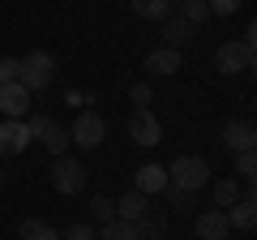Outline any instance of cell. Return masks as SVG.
Wrapping results in <instances>:
<instances>
[{
    "mask_svg": "<svg viewBox=\"0 0 257 240\" xmlns=\"http://www.w3.org/2000/svg\"><path fill=\"white\" fill-rule=\"evenodd\" d=\"M167 185H172V189H184V193H197V189L210 185V163H206L202 155H180V159H172V167H167Z\"/></svg>",
    "mask_w": 257,
    "mask_h": 240,
    "instance_id": "6da1fadb",
    "label": "cell"
},
{
    "mask_svg": "<svg viewBox=\"0 0 257 240\" xmlns=\"http://www.w3.org/2000/svg\"><path fill=\"white\" fill-rule=\"evenodd\" d=\"M18 82L26 86L30 94H39V90H47V86L56 82V60H52V52H26L18 60Z\"/></svg>",
    "mask_w": 257,
    "mask_h": 240,
    "instance_id": "7a4b0ae2",
    "label": "cell"
},
{
    "mask_svg": "<svg viewBox=\"0 0 257 240\" xmlns=\"http://www.w3.org/2000/svg\"><path fill=\"white\" fill-rule=\"evenodd\" d=\"M214 69L227 73V77L248 73V69H253V43H244V39H227V43H219V52H214Z\"/></svg>",
    "mask_w": 257,
    "mask_h": 240,
    "instance_id": "3957f363",
    "label": "cell"
},
{
    "mask_svg": "<svg viewBox=\"0 0 257 240\" xmlns=\"http://www.w3.org/2000/svg\"><path fill=\"white\" fill-rule=\"evenodd\" d=\"M52 189H56V193H64V197L82 193V189H86V163H82V159L60 155V159H56V167H52Z\"/></svg>",
    "mask_w": 257,
    "mask_h": 240,
    "instance_id": "277c9868",
    "label": "cell"
},
{
    "mask_svg": "<svg viewBox=\"0 0 257 240\" xmlns=\"http://www.w3.org/2000/svg\"><path fill=\"white\" fill-rule=\"evenodd\" d=\"M103 138H107V125H103V116H94V111H77L73 129H69V142H77V146L94 150V146H103Z\"/></svg>",
    "mask_w": 257,
    "mask_h": 240,
    "instance_id": "5b68a950",
    "label": "cell"
},
{
    "mask_svg": "<svg viewBox=\"0 0 257 240\" xmlns=\"http://www.w3.org/2000/svg\"><path fill=\"white\" fill-rule=\"evenodd\" d=\"M128 138L138 142V146H159V142H163L159 116L155 111H133V116H128Z\"/></svg>",
    "mask_w": 257,
    "mask_h": 240,
    "instance_id": "8992f818",
    "label": "cell"
},
{
    "mask_svg": "<svg viewBox=\"0 0 257 240\" xmlns=\"http://www.w3.org/2000/svg\"><path fill=\"white\" fill-rule=\"evenodd\" d=\"M193 231H197V240H227L231 236V223H227V210H202L197 214V223H193Z\"/></svg>",
    "mask_w": 257,
    "mask_h": 240,
    "instance_id": "52a82bcc",
    "label": "cell"
},
{
    "mask_svg": "<svg viewBox=\"0 0 257 240\" xmlns=\"http://www.w3.org/2000/svg\"><path fill=\"white\" fill-rule=\"evenodd\" d=\"M0 111L9 120H26L30 111V90L22 82H9V86H0Z\"/></svg>",
    "mask_w": 257,
    "mask_h": 240,
    "instance_id": "ba28073f",
    "label": "cell"
},
{
    "mask_svg": "<svg viewBox=\"0 0 257 240\" xmlns=\"http://www.w3.org/2000/svg\"><path fill=\"white\" fill-rule=\"evenodd\" d=\"M223 146L227 150H253L257 146V129H253V120H231L227 129H223Z\"/></svg>",
    "mask_w": 257,
    "mask_h": 240,
    "instance_id": "9c48e42d",
    "label": "cell"
},
{
    "mask_svg": "<svg viewBox=\"0 0 257 240\" xmlns=\"http://www.w3.org/2000/svg\"><path fill=\"white\" fill-rule=\"evenodd\" d=\"M133 189H138V193H163L167 189V167L163 163H142L138 167V176H133Z\"/></svg>",
    "mask_w": 257,
    "mask_h": 240,
    "instance_id": "30bf717a",
    "label": "cell"
},
{
    "mask_svg": "<svg viewBox=\"0 0 257 240\" xmlns=\"http://www.w3.org/2000/svg\"><path fill=\"white\" fill-rule=\"evenodd\" d=\"M30 146V133L22 120H0V155H22Z\"/></svg>",
    "mask_w": 257,
    "mask_h": 240,
    "instance_id": "8fae6325",
    "label": "cell"
},
{
    "mask_svg": "<svg viewBox=\"0 0 257 240\" xmlns=\"http://www.w3.org/2000/svg\"><path fill=\"white\" fill-rule=\"evenodd\" d=\"M180 52H176V47H155V52L146 56V69L150 73H159V77H172V73H180Z\"/></svg>",
    "mask_w": 257,
    "mask_h": 240,
    "instance_id": "7c38bea8",
    "label": "cell"
},
{
    "mask_svg": "<svg viewBox=\"0 0 257 240\" xmlns=\"http://www.w3.org/2000/svg\"><path fill=\"white\" fill-rule=\"evenodd\" d=\"M189 39H193V26L180 18V13H167L163 18V47H176V52H180Z\"/></svg>",
    "mask_w": 257,
    "mask_h": 240,
    "instance_id": "4fadbf2b",
    "label": "cell"
},
{
    "mask_svg": "<svg viewBox=\"0 0 257 240\" xmlns=\"http://www.w3.org/2000/svg\"><path fill=\"white\" fill-rule=\"evenodd\" d=\"M227 223H231V227H240V231H253V223H257V202H253V193H244L240 202L227 206Z\"/></svg>",
    "mask_w": 257,
    "mask_h": 240,
    "instance_id": "5bb4252c",
    "label": "cell"
},
{
    "mask_svg": "<svg viewBox=\"0 0 257 240\" xmlns=\"http://www.w3.org/2000/svg\"><path fill=\"white\" fill-rule=\"evenodd\" d=\"M146 210H150V202H146V193H138V189H124V197L116 202V219H124V223H138Z\"/></svg>",
    "mask_w": 257,
    "mask_h": 240,
    "instance_id": "9a60e30c",
    "label": "cell"
},
{
    "mask_svg": "<svg viewBox=\"0 0 257 240\" xmlns=\"http://www.w3.org/2000/svg\"><path fill=\"white\" fill-rule=\"evenodd\" d=\"M210 193H214V210H227L231 202H240V180L236 176H223V180H210Z\"/></svg>",
    "mask_w": 257,
    "mask_h": 240,
    "instance_id": "2e32d148",
    "label": "cell"
},
{
    "mask_svg": "<svg viewBox=\"0 0 257 240\" xmlns=\"http://www.w3.org/2000/svg\"><path fill=\"white\" fill-rule=\"evenodd\" d=\"M133 227H138V240H163L167 236V214H150L146 210Z\"/></svg>",
    "mask_w": 257,
    "mask_h": 240,
    "instance_id": "e0dca14e",
    "label": "cell"
},
{
    "mask_svg": "<svg viewBox=\"0 0 257 240\" xmlns=\"http://www.w3.org/2000/svg\"><path fill=\"white\" fill-rule=\"evenodd\" d=\"M39 142H43V146L52 150L56 159H60L64 150H69V129H64V125H56V120H47V129L39 133Z\"/></svg>",
    "mask_w": 257,
    "mask_h": 240,
    "instance_id": "ac0fdd59",
    "label": "cell"
},
{
    "mask_svg": "<svg viewBox=\"0 0 257 240\" xmlns=\"http://www.w3.org/2000/svg\"><path fill=\"white\" fill-rule=\"evenodd\" d=\"M18 236L22 240H60V231H56L52 223H43V219H22Z\"/></svg>",
    "mask_w": 257,
    "mask_h": 240,
    "instance_id": "d6986e66",
    "label": "cell"
},
{
    "mask_svg": "<svg viewBox=\"0 0 257 240\" xmlns=\"http://www.w3.org/2000/svg\"><path fill=\"white\" fill-rule=\"evenodd\" d=\"M94 240H138V227L124 223V219H111V223H103V227L94 231Z\"/></svg>",
    "mask_w": 257,
    "mask_h": 240,
    "instance_id": "ffe728a7",
    "label": "cell"
},
{
    "mask_svg": "<svg viewBox=\"0 0 257 240\" xmlns=\"http://www.w3.org/2000/svg\"><path fill=\"white\" fill-rule=\"evenodd\" d=\"M128 9L138 13V18H150V22H163L167 13H172V5H167V0H128Z\"/></svg>",
    "mask_w": 257,
    "mask_h": 240,
    "instance_id": "44dd1931",
    "label": "cell"
},
{
    "mask_svg": "<svg viewBox=\"0 0 257 240\" xmlns=\"http://www.w3.org/2000/svg\"><path fill=\"white\" fill-rule=\"evenodd\" d=\"M180 18L189 22L193 30H197L206 18H210V5H206V0H184V5H180Z\"/></svg>",
    "mask_w": 257,
    "mask_h": 240,
    "instance_id": "7402d4cb",
    "label": "cell"
},
{
    "mask_svg": "<svg viewBox=\"0 0 257 240\" xmlns=\"http://www.w3.org/2000/svg\"><path fill=\"white\" fill-rule=\"evenodd\" d=\"M90 214H94V223L103 227V223L116 219V202H111V197H103V193H94V197H90Z\"/></svg>",
    "mask_w": 257,
    "mask_h": 240,
    "instance_id": "603a6c76",
    "label": "cell"
},
{
    "mask_svg": "<svg viewBox=\"0 0 257 240\" xmlns=\"http://www.w3.org/2000/svg\"><path fill=\"white\" fill-rule=\"evenodd\" d=\"M236 176H244L248 185L257 180V155H253V150H240V155H236Z\"/></svg>",
    "mask_w": 257,
    "mask_h": 240,
    "instance_id": "cb8c5ba5",
    "label": "cell"
},
{
    "mask_svg": "<svg viewBox=\"0 0 257 240\" xmlns=\"http://www.w3.org/2000/svg\"><path fill=\"white\" fill-rule=\"evenodd\" d=\"M128 99H133V111H150V103H155V90H150L146 82H138L133 90H128Z\"/></svg>",
    "mask_w": 257,
    "mask_h": 240,
    "instance_id": "d4e9b609",
    "label": "cell"
},
{
    "mask_svg": "<svg viewBox=\"0 0 257 240\" xmlns=\"http://www.w3.org/2000/svg\"><path fill=\"white\" fill-rule=\"evenodd\" d=\"M189 197H193V193H184V189H172V185L163 189V202H167V210H189Z\"/></svg>",
    "mask_w": 257,
    "mask_h": 240,
    "instance_id": "484cf974",
    "label": "cell"
},
{
    "mask_svg": "<svg viewBox=\"0 0 257 240\" xmlns=\"http://www.w3.org/2000/svg\"><path fill=\"white\" fill-rule=\"evenodd\" d=\"M206 5H210V18H231V13H240L244 0H206Z\"/></svg>",
    "mask_w": 257,
    "mask_h": 240,
    "instance_id": "4316f807",
    "label": "cell"
},
{
    "mask_svg": "<svg viewBox=\"0 0 257 240\" xmlns=\"http://www.w3.org/2000/svg\"><path fill=\"white\" fill-rule=\"evenodd\" d=\"M18 82V56H0V86Z\"/></svg>",
    "mask_w": 257,
    "mask_h": 240,
    "instance_id": "83f0119b",
    "label": "cell"
},
{
    "mask_svg": "<svg viewBox=\"0 0 257 240\" xmlns=\"http://www.w3.org/2000/svg\"><path fill=\"white\" fill-rule=\"evenodd\" d=\"M47 120H52V116H43V111H35V116H26V120H22V125H26V133H30V142H35L39 133L47 129Z\"/></svg>",
    "mask_w": 257,
    "mask_h": 240,
    "instance_id": "f1b7e54d",
    "label": "cell"
},
{
    "mask_svg": "<svg viewBox=\"0 0 257 240\" xmlns=\"http://www.w3.org/2000/svg\"><path fill=\"white\" fill-rule=\"evenodd\" d=\"M60 240H94V227H90V223H73Z\"/></svg>",
    "mask_w": 257,
    "mask_h": 240,
    "instance_id": "f546056e",
    "label": "cell"
},
{
    "mask_svg": "<svg viewBox=\"0 0 257 240\" xmlns=\"http://www.w3.org/2000/svg\"><path fill=\"white\" fill-rule=\"evenodd\" d=\"M64 103H69V107H82L86 94H82V90H69V94H64Z\"/></svg>",
    "mask_w": 257,
    "mask_h": 240,
    "instance_id": "4dcf8cb0",
    "label": "cell"
},
{
    "mask_svg": "<svg viewBox=\"0 0 257 240\" xmlns=\"http://www.w3.org/2000/svg\"><path fill=\"white\" fill-rule=\"evenodd\" d=\"M167 5H184V0H167Z\"/></svg>",
    "mask_w": 257,
    "mask_h": 240,
    "instance_id": "1f68e13d",
    "label": "cell"
},
{
    "mask_svg": "<svg viewBox=\"0 0 257 240\" xmlns=\"http://www.w3.org/2000/svg\"><path fill=\"white\" fill-rule=\"evenodd\" d=\"M0 185H5V172H0Z\"/></svg>",
    "mask_w": 257,
    "mask_h": 240,
    "instance_id": "d6a6232c",
    "label": "cell"
}]
</instances>
